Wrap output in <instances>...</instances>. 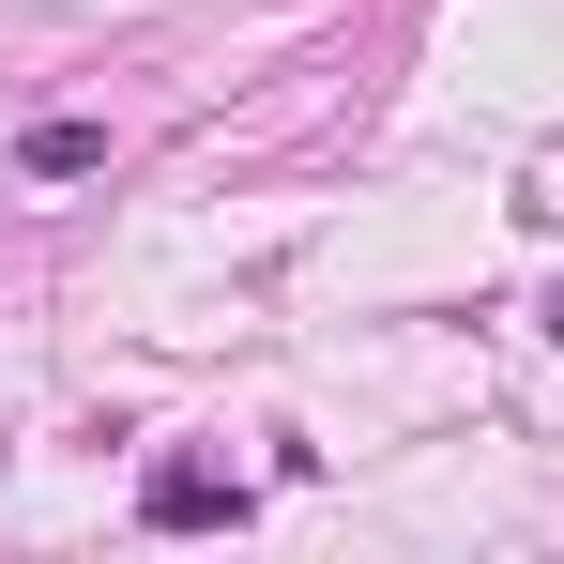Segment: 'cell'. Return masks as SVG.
<instances>
[{
	"instance_id": "6da1fadb",
	"label": "cell",
	"mask_w": 564,
	"mask_h": 564,
	"mask_svg": "<svg viewBox=\"0 0 564 564\" xmlns=\"http://www.w3.org/2000/svg\"><path fill=\"white\" fill-rule=\"evenodd\" d=\"M138 519H153V534H229V519H245V473L229 458H153L138 473Z\"/></svg>"
},
{
	"instance_id": "7a4b0ae2",
	"label": "cell",
	"mask_w": 564,
	"mask_h": 564,
	"mask_svg": "<svg viewBox=\"0 0 564 564\" xmlns=\"http://www.w3.org/2000/svg\"><path fill=\"white\" fill-rule=\"evenodd\" d=\"M15 169H31V184H93V169H107V122H77V107H46V122L15 138Z\"/></svg>"
}]
</instances>
